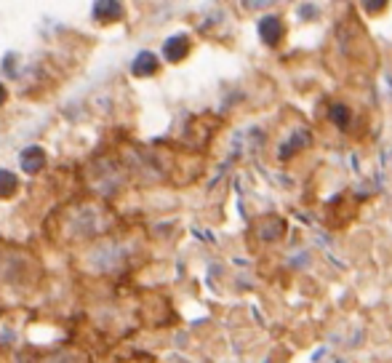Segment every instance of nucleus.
<instances>
[{
  "label": "nucleus",
  "instance_id": "obj_1",
  "mask_svg": "<svg viewBox=\"0 0 392 363\" xmlns=\"http://www.w3.org/2000/svg\"><path fill=\"white\" fill-rule=\"evenodd\" d=\"M318 121L326 131L342 137V139L363 141L371 137L373 112L366 101L355 97V88H350V91L329 94L326 99H320Z\"/></svg>",
  "mask_w": 392,
  "mask_h": 363
},
{
  "label": "nucleus",
  "instance_id": "obj_2",
  "mask_svg": "<svg viewBox=\"0 0 392 363\" xmlns=\"http://www.w3.org/2000/svg\"><path fill=\"white\" fill-rule=\"evenodd\" d=\"M331 48H333L336 59L344 61L352 78L371 75L379 67V51L373 46L366 24L355 14V8H347L342 21L336 24V30L331 35Z\"/></svg>",
  "mask_w": 392,
  "mask_h": 363
},
{
  "label": "nucleus",
  "instance_id": "obj_3",
  "mask_svg": "<svg viewBox=\"0 0 392 363\" xmlns=\"http://www.w3.org/2000/svg\"><path fill=\"white\" fill-rule=\"evenodd\" d=\"M358 214H360V198H355V193H339L323 208V222L331 230H344L358 219Z\"/></svg>",
  "mask_w": 392,
  "mask_h": 363
},
{
  "label": "nucleus",
  "instance_id": "obj_4",
  "mask_svg": "<svg viewBox=\"0 0 392 363\" xmlns=\"http://www.w3.org/2000/svg\"><path fill=\"white\" fill-rule=\"evenodd\" d=\"M289 233V222L278 214H267L254 222V238L262 243H280Z\"/></svg>",
  "mask_w": 392,
  "mask_h": 363
},
{
  "label": "nucleus",
  "instance_id": "obj_5",
  "mask_svg": "<svg viewBox=\"0 0 392 363\" xmlns=\"http://www.w3.org/2000/svg\"><path fill=\"white\" fill-rule=\"evenodd\" d=\"M259 35H262V41L267 43L269 48H278L280 43L286 41V35H289V27L283 24L280 17H265L262 24H259Z\"/></svg>",
  "mask_w": 392,
  "mask_h": 363
},
{
  "label": "nucleus",
  "instance_id": "obj_6",
  "mask_svg": "<svg viewBox=\"0 0 392 363\" xmlns=\"http://www.w3.org/2000/svg\"><path fill=\"white\" fill-rule=\"evenodd\" d=\"M163 54L168 61H182L189 54V38L187 35H174L163 46Z\"/></svg>",
  "mask_w": 392,
  "mask_h": 363
},
{
  "label": "nucleus",
  "instance_id": "obj_7",
  "mask_svg": "<svg viewBox=\"0 0 392 363\" xmlns=\"http://www.w3.org/2000/svg\"><path fill=\"white\" fill-rule=\"evenodd\" d=\"M21 168L27 171V174H38L43 166H45V153H43L41 147H27L24 153H21Z\"/></svg>",
  "mask_w": 392,
  "mask_h": 363
},
{
  "label": "nucleus",
  "instance_id": "obj_8",
  "mask_svg": "<svg viewBox=\"0 0 392 363\" xmlns=\"http://www.w3.org/2000/svg\"><path fill=\"white\" fill-rule=\"evenodd\" d=\"M123 17L121 3H96L94 6V19L96 21H115Z\"/></svg>",
  "mask_w": 392,
  "mask_h": 363
},
{
  "label": "nucleus",
  "instance_id": "obj_9",
  "mask_svg": "<svg viewBox=\"0 0 392 363\" xmlns=\"http://www.w3.org/2000/svg\"><path fill=\"white\" fill-rule=\"evenodd\" d=\"M155 72H158V59H155V54L142 51V54L134 59V75H155Z\"/></svg>",
  "mask_w": 392,
  "mask_h": 363
},
{
  "label": "nucleus",
  "instance_id": "obj_10",
  "mask_svg": "<svg viewBox=\"0 0 392 363\" xmlns=\"http://www.w3.org/2000/svg\"><path fill=\"white\" fill-rule=\"evenodd\" d=\"M19 187V179L11 171H0V198H11Z\"/></svg>",
  "mask_w": 392,
  "mask_h": 363
},
{
  "label": "nucleus",
  "instance_id": "obj_11",
  "mask_svg": "<svg viewBox=\"0 0 392 363\" xmlns=\"http://www.w3.org/2000/svg\"><path fill=\"white\" fill-rule=\"evenodd\" d=\"M45 363H70V355H64L62 353V355H56V358H48Z\"/></svg>",
  "mask_w": 392,
  "mask_h": 363
},
{
  "label": "nucleus",
  "instance_id": "obj_12",
  "mask_svg": "<svg viewBox=\"0 0 392 363\" xmlns=\"http://www.w3.org/2000/svg\"><path fill=\"white\" fill-rule=\"evenodd\" d=\"M3 101H6V86L0 83V104H3Z\"/></svg>",
  "mask_w": 392,
  "mask_h": 363
}]
</instances>
